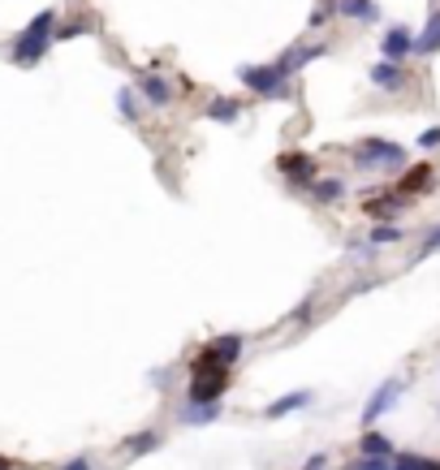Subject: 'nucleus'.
Masks as SVG:
<instances>
[{
    "label": "nucleus",
    "instance_id": "obj_5",
    "mask_svg": "<svg viewBox=\"0 0 440 470\" xmlns=\"http://www.w3.org/2000/svg\"><path fill=\"white\" fill-rule=\"evenodd\" d=\"M276 173L285 177L293 190H307L319 177V164L316 155H307V151H285V155H276Z\"/></svg>",
    "mask_w": 440,
    "mask_h": 470
},
{
    "label": "nucleus",
    "instance_id": "obj_7",
    "mask_svg": "<svg viewBox=\"0 0 440 470\" xmlns=\"http://www.w3.org/2000/svg\"><path fill=\"white\" fill-rule=\"evenodd\" d=\"M402 389H406V380H385V384H380L376 393L367 397V406H363V427H376V419H385L393 406H397Z\"/></svg>",
    "mask_w": 440,
    "mask_h": 470
},
{
    "label": "nucleus",
    "instance_id": "obj_4",
    "mask_svg": "<svg viewBox=\"0 0 440 470\" xmlns=\"http://www.w3.org/2000/svg\"><path fill=\"white\" fill-rule=\"evenodd\" d=\"M354 164L367 169V173H376V169H402V164H406V147L371 134V138H359V143H354Z\"/></svg>",
    "mask_w": 440,
    "mask_h": 470
},
{
    "label": "nucleus",
    "instance_id": "obj_23",
    "mask_svg": "<svg viewBox=\"0 0 440 470\" xmlns=\"http://www.w3.org/2000/svg\"><path fill=\"white\" fill-rule=\"evenodd\" d=\"M393 470H440V462L419 457V453H393Z\"/></svg>",
    "mask_w": 440,
    "mask_h": 470
},
{
    "label": "nucleus",
    "instance_id": "obj_11",
    "mask_svg": "<svg viewBox=\"0 0 440 470\" xmlns=\"http://www.w3.org/2000/svg\"><path fill=\"white\" fill-rule=\"evenodd\" d=\"M316 397H311V389H293V393L276 397V401H268V410H264V419H285V415H293V410H302V406H311Z\"/></svg>",
    "mask_w": 440,
    "mask_h": 470
},
{
    "label": "nucleus",
    "instance_id": "obj_18",
    "mask_svg": "<svg viewBox=\"0 0 440 470\" xmlns=\"http://www.w3.org/2000/svg\"><path fill=\"white\" fill-rule=\"evenodd\" d=\"M359 453H363V457H393L397 449H393L389 436H380V432H371V427H367L363 441H359Z\"/></svg>",
    "mask_w": 440,
    "mask_h": 470
},
{
    "label": "nucleus",
    "instance_id": "obj_22",
    "mask_svg": "<svg viewBox=\"0 0 440 470\" xmlns=\"http://www.w3.org/2000/svg\"><path fill=\"white\" fill-rule=\"evenodd\" d=\"M432 186V164H419L415 173L402 177V195H415V190H427Z\"/></svg>",
    "mask_w": 440,
    "mask_h": 470
},
{
    "label": "nucleus",
    "instance_id": "obj_29",
    "mask_svg": "<svg viewBox=\"0 0 440 470\" xmlns=\"http://www.w3.org/2000/svg\"><path fill=\"white\" fill-rule=\"evenodd\" d=\"M311 306H316L311 298H307V302H298V311L290 315V323H307V320H311Z\"/></svg>",
    "mask_w": 440,
    "mask_h": 470
},
{
    "label": "nucleus",
    "instance_id": "obj_25",
    "mask_svg": "<svg viewBox=\"0 0 440 470\" xmlns=\"http://www.w3.org/2000/svg\"><path fill=\"white\" fill-rule=\"evenodd\" d=\"M82 35H91V26L87 22H56V30H52L56 44H65V39H82Z\"/></svg>",
    "mask_w": 440,
    "mask_h": 470
},
{
    "label": "nucleus",
    "instance_id": "obj_14",
    "mask_svg": "<svg viewBox=\"0 0 440 470\" xmlns=\"http://www.w3.org/2000/svg\"><path fill=\"white\" fill-rule=\"evenodd\" d=\"M186 427H199V423H216L220 419V401H186V410L177 415Z\"/></svg>",
    "mask_w": 440,
    "mask_h": 470
},
{
    "label": "nucleus",
    "instance_id": "obj_6",
    "mask_svg": "<svg viewBox=\"0 0 440 470\" xmlns=\"http://www.w3.org/2000/svg\"><path fill=\"white\" fill-rule=\"evenodd\" d=\"M246 354V337L242 332H224L216 341H207V346L199 349V358H207V363H220V367H238V358Z\"/></svg>",
    "mask_w": 440,
    "mask_h": 470
},
{
    "label": "nucleus",
    "instance_id": "obj_30",
    "mask_svg": "<svg viewBox=\"0 0 440 470\" xmlns=\"http://www.w3.org/2000/svg\"><path fill=\"white\" fill-rule=\"evenodd\" d=\"M61 470H91V457H70Z\"/></svg>",
    "mask_w": 440,
    "mask_h": 470
},
{
    "label": "nucleus",
    "instance_id": "obj_27",
    "mask_svg": "<svg viewBox=\"0 0 440 470\" xmlns=\"http://www.w3.org/2000/svg\"><path fill=\"white\" fill-rule=\"evenodd\" d=\"M427 255H440V224L423 238V247H419V259H427Z\"/></svg>",
    "mask_w": 440,
    "mask_h": 470
},
{
    "label": "nucleus",
    "instance_id": "obj_1",
    "mask_svg": "<svg viewBox=\"0 0 440 470\" xmlns=\"http://www.w3.org/2000/svg\"><path fill=\"white\" fill-rule=\"evenodd\" d=\"M56 9H44V13H35L30 22L13 35V44H9V61L18 65V70H35L44 56H48V48L56 44L52 39V30H56Z\"/></svg>",
    "mask_w": 440,
    "mask_h": 470
},
{
    "label": "nucleus",
    "instance_id": "obj_16",
    "mask_svg": "<svg viewBox=\"0 0 440 470\" xmlns=\"http://www.w3.org/2000/svg\"><path fill=\"white\" fill-rule=\"evenodd\" d=\"M415 52H419V56H436V52H440V9L427 18V26L415 35Z\"/></svg>",
    "mask_w": 440,
    "mask_h": 470
},
{
    "label": "nucleus",
    "instance_id": "obj_24",
    "mask_svg": "<svg viewBox=\"0 0 440 470\" xmlns=\"http://www.w3.org/2000/svg\"><path fill=\"white\" fill-rule=\"evenodd\" d=\"M406 233L397 229V224H376L371 229V247H393V242H402Z\"/></svg>",
    "mask_w": 440,
    "mask_h": 470
},
{
    "label": "nucleus",
    "instance_id": "obj_3",
    "mask_svg": "<svg viewBox=\"0 0 440 470\" xmlns=\"http://www.w3.org/2000/svg\"><path fill=\"white\" fill-rule=\"evenodd\" d=\"M233 367H220V363H207V358H199L190 363V401H220L224 389L233 384Z\"/></svg>",
    "mask_w": 440,
    "mask_h": 470
},
{
    "label": "nucleus",
    "instance_id": "obj_31",
    "mask_svg": "<svg viewBox=\"0 0 440 470\" xmlns=\"http://www.w3.org/2000/svg\"><path fill=\"white\" fill-rule=\"evenodd\" d=\"M0 470H9V462H4V457H0Z\"/></svg>",
    "mask_w": 440,
    "mask_h": 470
},
{
    "label": "nucleus",
    "instance_id": "obj_28",
    "mask_svg": "<svg viewBox=\"0 0 440 470\" xmlns=\"http://www.w3.org/2000/svg\"><path fill=\"white\" fill-rule=\"evenodd\" d=\"M419 147H423V151L440 147V125H427V130H423V134H419Z\"/></svg>",
    "mask_w": 440,
    "mask_h": 470
},
{
    "label": "nucleus",
    "instance_id": "obj_20",
    "mask_svg": "<svg viewBox=\"0 0 440 470\" xmlns=\"http://www.w3.org/2000/svg\"><path fill=\"white\" fill-rule=\"evenodd\" d=\"M337 13H345V18H363V22H376V18H380L376 0H337Z\"/></svg>",
    "mask_w": 440,
    "mask_h": 470
},
{
    "label": "nucleus",
    "instance_id": "obj_26",
    "mask_svg": "<svg viewBox=\"0 0 440 470\" xmlns=\"http://www.w3.org/2000/svg\"><path fill=\"white\" fill-rule=\"evenodd\" d=\"M350 470H393V457H359Z\"/></svg>",
    "mask_w": 440,
    "mask_h": 470
},
{
    "label": "nucleus",
    "instance_id": "obj_2",
    "mask_svg": "<svg viewBox=\"0 0 440 470\" xmlns=\"http://www.w3.org/2000/svg\"><path fill=\"white\" fill-rule=\"evenodd\" d=\"M238 82L255 99H285L290 96V74L281 70V61L272 65H238Z\"/></svg>",
    "mask_w": 440,
    "mask_h": 470
},
{
    "label": "nucleus",
    "instance_id": "obj_10",
    "mask_svg": "<svg viewBox=\"0 0 440 470\" xmlns=\"http://www.w3.org/2000/svg\"><path fill=\"white\" fill-rule=\"evenodd\" d=\"M380 52H385V61H406V56L415 52V35H410V26H389L385 39H380Z\"/></svg>",
    "mask_w": 440,
    "mask_h": 470
},
{
    "label": "nucleus",
    "instance_id": "obj_13",
    "mask_svg": "<svg viewBox=\"0 0 440 470\" xmlns=\"http://www.w3.org/2000/svg\"><path fill=\"white\" fill-rule=\"evenodd\" d=\"M324 44H311V48H307V44H298V48H290L285 52V56H276V61H281V70H285V74H298V70H302V65H311V61H319V56H324Z\"/></svg>",
    "mask_w": 440,
    "mask_h": 470
},
{
    "label": "nucleus",
    "instance_id": "obj_17",
    "mask_svg": "<svg viewBox=\"0 0 440 470\" xmlns=\"http://www.w3.org/2000/svg\"><path fill=\"white\" fill-rule=\"evenodd\" d=\"M363 207L371 221H389V216H397L406 207V195H380V198H371V203H363Z\"/></svg>",
    "mask_w": 440,
    "mask_h": 470
},
{
    "label": "nucleus",
    "instance_id": "obj_12",
    "mask_svg": "<svg viewBox=\"0 0 440 470\" xmlns=\"http://www.w3.org/2000/svg\"><path fill=\"white\" fill-rule=\"evenodd\" d=\"M371 82H376L380 91H402V87H406L402 61H380V65H371Z\"/></svg>",
    "mask_w": 440,
    "mask_h": 470
},
{
    "label": "nucleus",
    "instance_id": "obj_15",
    "mask_svg": "<svg viewBox=\"0 0 440 470\" xmlns=\"http://www.w3.org/2000/svg\"><path fill=\"white\" fill-rule=\"evenodd\" d=\"M307 190H311V198H316L319 207H328V203H337V198L345 195V181L342 177H316Z\"/></svg>",
    "mask_w": 440,
    "mask_h": 470
},
{
    "label": "nucleus",
    "instance_id": "obj_19",
    "mask_svg": "<svg viewBox=\"0 0 440 470\" xmlns=\"http://www.w3.org/2000/svg\"><path fill=\"white\" fill-rule=\"evenodd\" d=\"M125 453L130 457H143V453H156L160 449V432H134V436H125Z\"/></svg>",
    "mask_w": 440,
    "mask_h": 470
},
{
    "label": "nucleus",
    "instance_id": "obj_8",
    "mask_svg": "<svg viewBox=\"0 0 440 470\" xmlns=\"http://www.w3.org/2000/svg\"><path fill=\"white\" fill-rule=\"evenodd\" d=\"M139 99H147L151 108H169V104H173V82L165 74L139 70Z\"/></svg>",
    "mask_w": 440,
    "mask_h": 470
},
{
    "label": "nucleus",
    "instance_id": "obj_9",
    "mask_svg": "<svg viewBox=\"0 0 440 470\" xmlns=\"http://www.w3.org/2000/svg\"><path fill=\"white\" fill-rule=\"evenodd\" d=\"M242 113H246V104L238 96H212L207 99V108H203V117L216 122V125H238L242 122Z\"/></svg>",
    "mask_w": 440,
    "mask_h": 470
},
{
    "label": "nucleus",
    "instance_id": "obj_21",
    "mask_svg": "<svg viewBox=\"0 0 440 470\" xmlns=\"http://www.w3.org/2000/svg\"><path fill=\"white\" fill-rule=\"evenodd\" d=\"M117 113H122V122H139V117H143V104H139V91H134V87H122V91H117Z\"/></svg>",
    "mask_w": 440,
    "mask_h": 470
}]
</instances>
